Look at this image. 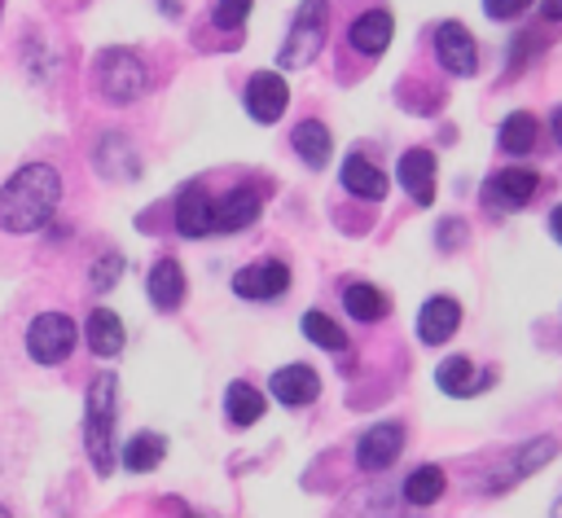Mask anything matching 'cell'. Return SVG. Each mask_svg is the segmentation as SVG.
Instances as JSON below:
<instances>
[{
	"instance_id": "34",
	"label": "cell",
	"mask_w": 562,
	"mask_h": 518,
	"mask_svg": "<svg viewBox=\"0 0 562 518\" xmlns=\"http://www.w3.org/2000/svg\"><path fill=\"white\" fill-rule=\"evenodd\" d=\"M540 18L544 22H562V0H540Z\"/></svg>"
},
{
	"instance_id": "20",
	"label": "cell",
	"mask_w": 562,
	"mask_h": 518,
	"mask_svg": "<svg viewBox=\"0 0 562 518\" xmlns=\"http://www.w3.org/2000/svg\"><path fill=\"white\" fill-rule=\"evenodd\" d=\"M487 382H492V373H487V369H474L470 356H448V360L435 364V386H439L443 395L470 399V395H479Z\"/></svg>"
},
{
	"instance_id": "14",
	"label": "cell",
	"mask_w": 562,
	"mask_h": 518,
	"mask_svg": "<svg viewBox=\"0 0 562 518\" xmlns=\"http://www.w3.org/2000/svg\"><path fill=\"white\" fill-rule=\"evenodd\" d=\"M268 391H272L277 404L303 408V404H312V399L321 395V373H316L312 364H281V369L268 378Z\"/></svg>"
},
{
	"instance_id": "39",
	"label": "cell",
	"mask_w": 562,
	"mask_h": 518,
	"mask_svg": "<svg viewBox=\"0 0 562 518\" xmlns=\"http://www.w3.org/2000/svg\"><path fill=\"white\" fill-rule=\"evenodd\" d=\"M0 514H4V505H0Z\"/></svg>"
},
{
	"instance_id": "9",
	"label": "cell",
	"mask_w": 562,
	"mask_h": 518,
	"mask_svg": "<svg viewBox=\"0 0 562 518\" xmlns=\"http://www.w3.org/2000/svg\"><path fill=\"white\" fill-rule=\"evenodd\" d=\"M290 290V268L281 259H259L233 272V294L246 303H272Z\"/></svg>"
},
{
	"instance_id": "12",
	"label": "cell",
	"mask_w": 562,
	"mask_h": 518,
	"mask_svg": "<svg viewBox=\"0 0 562 518\" xmlns=\"http://www.w3.org/2000/svg\"><path fill=\"white\" fill-rule=\"evenodd\" d=\"M536 189H540V176L531 167H501V171H492L483 198L492 206H501V211H518V206H527L536 198Z\"/></svg>"
},
{
	"instance_id": "2",
	"label": "cell",
	"mask_w": 562,
	"mask_h": 518,
	"mask_svg": "<svg viewBox=\"0 0 562 518\" xmlns=\"http://www.w3.org/2000/svg\"><path fill=\"white\" fill-rule=\"evenodd\" d=\"M114 373L92 378L88 386V404H83V443H88V461L97 474L114 470Z\"/></svg>"
},
{
	"instance_id": "36",
	"label": "cell",
	"mask_w": 562,
	"mask_h": 518,
	"mask_svg": "<svg viewBox=\"0 0 562 518\" xmlns=\"http://www.w3.org/2000/svg\"><path fill=\"white\" fill-rule=\"evenodd\" d=\"M549 127H553V136H558V145H562V105L549 110Z\"/></svg>"
},
{
	"instance_id": "22",
	"label": "cell",
	"mask_w": 562,
	"mask_h": 518,
	"mask_svg": "<svg viewBox=\"0 0 562 518\" xmlns=\"http://www.w3.org/2000/svg\"><path fill=\"white\" fill-rule=\"evenodd\" d=\"M97 171H101L105 180H136L140 158H136V149L127 145V136H119V132L101 136V145H97Z\"/></svg>"
},
{
	"instance_id": "27",
	"label": "cell",
	"mask_w": 562,
	"mask_h": 518,
	"mask_svg": "<svg viewBox=\"0 0 562 518\" xmlns=\"http://www.w3.org/2000/svg\"><path fill=\"white\" fill-rule=\"evenodd\" d=\"M531 145H536V119L527 110H509L496 127V149L518 158V154H531Z\"/></svg>"
},
{
	"instance_id": "19",
	"label": "cell",
	"mask_w": 562,
	"mask_h": 518,
	"mask_svg": "<svg viewBox=\"0 0 562 518\" xmlns=\"http://www.w3.org/2000/svg\"><path fill=\"white\" fill-rule=\"evenodd\" d=\"M391 35H395V22H391L386 9H364V13L347 26V44H351L360 57H378V53H386Z\"/></svg>"
},
{
	"instance_id": "6",
	"label": "cell",
	"mask_w": 562,
	"mask_h": 518,
	"mask_svg": "<svg viewBox=\"0 0 562 518\" xmlns=\"http://www.w3.org/2000/svg\"><path fill=\"white\" fill-rule=\"evenodd\" d=\"M75 338H79V329L66 312H40L26 325V356L35 364H61L75 351Z\"/></svg>"
},
{
	"instance_id": "8",
	"label": "cell",
	"mask_w": 562,
	"mask_h": 518,
	"mask_svg": "<svg viewBox=\"0 0 562 518\" xmlns=\"http://www.w3.org/2000/svg\"><path fill=\"white\" fill-rule=\"evenodd\" d=\"M430 44H435V61L443 75H457V79L479 75V44L465 22H439Z\"/></svg>"
},
{
	"instance_id": "1",
	"label": "cell",
	"mask_w": 562,
	"mask_h": 518,
	"mask_svg": "<svg viewBox=\"0 0 562 518\" xmlns=\"http://www.w3.org/2000/svg\"><path fill=\"white\" fill-rule=\"evenodd\" d=\"M61 206V176L48 162H26L0 184V228L4 233H35Z\"/></svg>"
},
{
	"instance_id": "38",
	"label": "cell",
	"mask_w": 562,
	"mask_h": 518,
	"mask_svg": "<svg viewBox=\"0 0 562 518\" xmlns=\"http://www.w3.org/2000/svg\"><path fill=\"white\" fill-rule=\"evenodd\" d=\"M553 514H562V496H558V505H553Z\"/></svg>"
},
{
	"instance_id": "15",
	"label": "cell",
	"mask_w": 562,
	"mask_h": 518,
	"mask_svg": "<svg viewBox=\"0 0 562 518\" xmlns=\"http://www.w3.org/2000/svg\"><path fill=\"white\" fill-rule=\"evenodd\" d=\"M211 215H215V202H211L206 184L202 180H189L176 193V233L180 237H206L211 233Z\"/></svg>"
},
{
	"instance_id": "29",
	"label": "cell",
	"mask_w": 562,
	"mask_h": 518,
	"mask_svg": "<svg viewBox=\"0 0 562 518\" xmlns=\"http://www.w3.org/2000/svg\"><path fill=\"white\" fill-rule=\"evenodd\" d=\"M299 329H303V338H307V342H316L321 351H347V342H351V338H347V329H342L334 316L316 312V307H312V312H303Z\"/></svg>"
},
{
	"instance_id": "24",
	"label": "cell",
	"mask_w": 562,
	"mask_h": 518,
	"mask_svg": "<svg viewBox=\"0 0 562 518\" xmlns=\"http://www.w3.org/2000/svg\"><path fill=\"white\" fill-rule=\"evenodd\" d=\"M386 294L378 290V285H369V281H342V312L351 316V320H360V325H373V320H382L386 316Z\"/></svg>"
},
{
	"instance_id": "37",
	"label": "cell",
	"mask_w": 562,
	"mask_h": 518,
	"mask_svg": "<svg viewBox=\"0 0 562 518\" xmlns=\"http://www.w3.org/2000/svg\"><path fill=\"white\" fill-rule=\"evenodd\" d=\"M162 13H180V4L176 0H162Z\"/></svg>"
},
{
	"instance_id": "7",
	"label": "cell",
	"mask_w": 562,
	"mask_h": 518,
	"mask_svg": "<svg viewBox=\"0 0 562 518\" xmlns=\"http://www.w3.org/2000/svg\"><path fill=\"white\" fill-rule=\"evenodd\" d=\"M400 452H404V421L386 417V421H373V426L360 430L351 457H356V470L378 474V470H391L400 461Z\"/></svg>"
},
{
	"instance_id": "10",
	"label": "cell",
	"mask_w": 562,
	"mask_h": 518,
	"mask_svg": "<svg viewBox=\"0 0 562 518\" xmlns=\"http://www.w3.org/2000/svg\"><path fill=\"white\" fill-rule=\"evenodd\" d=\"M263 215V193L255 184H233L224 198H215L211 233H241Z\"/></svg>"
},
{
	"instance_id": "13",
	"label": "cell",
	"mask_w": 562,
	"mask_h": 518,
	"mask_svg": "<svg viewBox=\"0 0 562 518\" xmlns=\"http://www.w3.org/2000/svg\"><path fill=\"white\" fill-rule=\"evenodd\" d=\"M457 325H461V303L448 299V294H430V299L417 307V320H413V329H417V338H422L426 347H443V342L457 334Z\"/></svg>"
},
{
	"instance_id": "5",
	"label": "cell",
	"mask_w": 562,
	"mask_h": 518,
	"mask_svg": "<svg viewBox=\"0 0 562 518\" xmlns=\"http://www.w3.org/2000/svg\"><path fill=\"white\" fill-rule=\"evenodd\" d=\"M325 22H329V4L325 0H303L299 13L290 18V31L277 48V61L281 70H303L316 61L321 44H325Z\"/></svg>"
},
{
	"instance_id": "16",
	"label": "cell",
	"mask_w": 562,
	"mask_h": 518,
	"mask_svg": "<svg viewBox=\"0 0 562 518\" xmlns=\"http://www.w3.org/2000/svg\"><path fill=\"white\" fill-rule=\"evenodd\" d=\"M395 180L404 184V193L417 206H430L435 202V154L430 149H404L395 162Z\"/></svg>"
},
{
	"instance_id": "23",
	"label": "cell",
	"mask_w": 562,
	"mask_h": 518,
	"mask_svg": "<svg viewBox=\"0 0 562 518\" xmlns=\"http://www.w3.org/2000/svg\"><path fill=\"white\" fill-rule=\"evenodd\" d=\"M83 334H88V351L92 356H101V360H114L119 351H123V320L110 312V307H97V312H88V325H83Z\"/></svg>"
},
{
	"instance_id": "11",
	"label": "cell",
	"mask_w": 562,
	"mask_h": 518,
	"mask_svg": "<svg viewBox=\"0 0 562 518\" xmlns=\"http://www.w3.org/2000/svg\"><path fill=\"white\" fill-rule=\"evenodd\" d=\"M241 101H246V114L255 123H277L285 114V105H290V88H285V79L277 70H255L246 79V97Z\"/></svg>"
},
{
	"instance_id": "25",
	"label": "cell",
	"mask_w": 562,
	"mask_h": 518,
	"mask_svg": "<svg viewBox=\"0 0 562 518\" xmlns=\"http://www.w3.org/2000/svg\"><path fill=\"white\" fill-rule=\"evenodd\" d=\"M263 408H268V404H263V391H259V386H250V382H241V378L228 382V391H224V421H228V426H237V430H241V426H255V421L263 417Z\"/></svg>"
},
{
	"instance_id": "35",
	"label": "cell",
	"mask_w": 562,
	"mask_h": 518,
	"mask_svg": "<svg viewBox=\"0 0 562 518\" xmlns=\"http://www.w3.org/2000/svg\"><path fill=\"white\" fill-rule=\"evenodd\" d=\"M549 233L562 241V206H553V211H549Z\"/></svg>"
},
{
	"instance_id": "4",
	"label": "cell",
	"mask_w": 562,
	"mask_h": 518,
	"mask_svg": "<svg viewBox=\"0 0 562 518\" xmlns=\"http://www.w3.org/2000/svg\"><path fill=\"white\" fill-rule=\"evenodd\" d=\"M92 75H97L101 97L114 101V105H127V101L145 97V88H149V66L132 48H105V53H97Z\"/></svg>"
},
{
	"instance_id": "31",
	"label": "cell",
	"mask_w": 562,
	"mask_h": 518,
	"mask_svg": "<svg viewBox=\"0 0 562 518\" xmlns=\"http://www.w3.org/2000/svg\"><path fill=\"white\" fill-rule=\"evenodd\" d=\"M250 4H255V0H215V4H211V26H215V31H237V26H246Z\"/></svg>"
},
{
	"instance_id": "3",
	"label": "cell",
	"mask_w": 562,
	"mask_h": 518,
	"mask_svg": "<svg viewBox=\"0 0 562 518\" xmlns=\"http://www.w3.org/2000/svg\"><path fill=\"white\" fill-rule=\"evenodd\" d=\"M558 452H562V443H558L553 435H536V439L518 443L514 452H505L501 461H492V470L483 474L479 492H483V496H505V492H514L522 478H531L536 470H544Z\"/></svg>"
},
{
	"instance_id": "18",
	"label": "cell",
	"mask_w": 562,
	"mask_h": 518,
	"mask_svg": "<svg viewBox=\"0 0 562 518\" xmlns=\"http://www.w3.org/2000/svg\"><path fill=\"white\" fill-rule=\"evenodd\" d=\"M145 294H149V303H154L158 312H176V307L184 303V294H189L184 268H180L171 255L154 259V268H149V277H145Z\"/></svg>"
},
{
	"instance_id": "33",
	"label": "cell",
	"mask_w": 562,
	"mask_h": 518,
	"mask_svg": "<svg viewBox=\"0 0 562 518\" xmlns=\"http://www.w3.org/2000/svg\"><path fill=\"white\" fill-rule=\"evenodd\" d=\"M527 4H531V0H483V13H487L492 22H514Z\"/></svg>"
},
{
	"instance_id": "32",
	"label": "cell",
	"mask_w": 562,
	"mask_h": 518,
	"mask_svg": "<svg viewBox=\"0 0 562 518\" xmlns=\"http://www.w3.org/2000/svg\"><path fill=\"white\" fill-rule=\"evenodd\" d=\"M465 241H470V224H465V219H457V215H443V219H439V228H435V246L452 255V250H461Z\"/></svg>"
},
{
	"instance_id": "28",
	"label": "cell",
	"mask_w": 562,
	"mask_h": 518,
	"mask_svg": "<svg viewBox=\"0 0 562 518\" xmlns=\"http://www.w3.org/2000/svg\"><path fill=\"white\" fill-rule=\"evenodd\" d=\"M162 457H167V439L154 435V430H140V435H132V439L123 443V457H119V461H123L132 474H145V470H154Z\"/></svg>"
},
{
	"instance_id": "26",
	"label": "cell",
	"mask_w": 562,
	"mask_h": 518,
	"mask_svg": "<svg viewBox=\"0 0 562 518\" xmlns=\"http://www.w3.org/2000/svg\"><path fill=\"white\" fill-rule=\"evenodd\" d=\"M443 487H448V474H443L439 465H417V470L404 478L400 496H404V505L422 509V505H435V500L443 496Z\"/></svg>"
},
{
	"instance_id": "30",
	"label": "cell",
	"mask_w": 562,
	"mask_h": 518,
	"mask_svg": "<svg viewBox=\"0 0 562 518\" xmlns=\"http://www.w3.org/2000/svg\"><path fill=\"white\" fill-rule=\"evenodd\" d=\"M119 277H123V255H119V250H105V255H97V259L88 263V285L101 290V294L114 290Z\"/></svg>"
},
{
	"instance_id": "17",
	"label": "cell",
	"mask_w": 562,
	"mask_h": 518,
	"mask_svg": "<svg viewBox=\"0 0 562 518\" xmlns=\"http://www.w3.org/2000/svg\"><path fill=\"white\" fill-rule=\"evenodd\" d=\"M338 180H342V189H347L351 198H360V202H382V198H386V189H391L386 171H382L378 162H369L364 154H347V158H342Z\"/></svg>"
},
{
	"instance_id": "21",
	"label": "cell",
	"mask_w": 562,
	"mask_h": 518,
	"mask_svg": "<svg viewBox=\"0 0 562 518\" xmlns=\"http://www.w3.org/2000/svg\"><path fill=\"white\" fill-rule=\"evenodd\" d=\"M290 149L299 154L303 167L321 171L329 162V154H334V136H329V127L321 119H303V123L290 127Z\"/></svg>"
}]
</instances>
